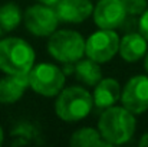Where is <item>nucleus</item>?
I'll use <instances>...</instances> for the list:
<instances>
[{
	"mask_svg": "<svg viewBox=\"0 0 148 147\" xmlns=\"http://www.w3.org/2000/svg\"><path fill=\"white\" fill-rule=\"evenodd\" d=\"M143 66H144L145 74H148V50H147V53L144 55V58H143Z\"/></svg>",
	"mask_w": 148,
	"mask_h": 147,
	"instance_id": "obj_20",
	"label": "nucleus"
},
{
	"mask_svg": "<svg viewBox=\"0 0 148 147\" xmlns=\"http://www.w3.org/2000/svg\"><path fill=\"white\" fill-rule=\"evenodd\" d=\"M148 50V41L140 32L125 33L119 38V48L118 55L122 61L128 63H135L144 58Z\"/></svg>",
	"mask_w": 148,
	"mask_h": 147,
	"instance_id": "obj_12",
	"label": "nucleus"
},
{
	"mask_svg": "<svg viewBox=\"0 0 148 147\" xmlns=\"http://www.w3.org/2000/svg\"><path fill=\"white\" fill-rule=\"evenodd\" d=\"M72 147H109V144L101 137V133L95 127H81L75 130L69 137Z\"/></svg>",
	"mask_w": 148,
	"mask_h": 147,
	"instance_id": "obj_15",
	"label": "nucleus"
},
{
	"mask_svg": "<svg viewBox=\"0 0 148 147\" xmlns=\"http://www.w3.org/2000/svg\"><path fill=\"white\" fill-rule=\"evenodd\" d=\"M29 88V72L19 75L4 74L0 78V104L12 105L20 101Z\"/></svg>",
	"mask_w": 148,
	"mask_h": 147,
	"instance_id": "obj_11",
	"label": "nucleus"
},
{
	"mask_svg": "<svg viewBox=\"0 0 148 147\" xmlns=\"http://www.w3.org/2000/svg\"><path fill=\"white\" fill-rule=\"evenodd\" d=\"M119 35L112 29H98L85 39V56L98 62L106 63L118 55Z\"/></svg>",
	"mask_w": 148,
	"mask_h": 147,
	"instance_id": "obj_7",
	"label": "nucleus"
},
{
	"mask_svg": "<svg viewBox=\"0 0 148 147\" xmlns=\"http://www.w3.org/2000/svg\"><path fill=\"white\" fill-rule=\"evenodd\" d=\"M23 22V12L14 1H7L0 6V28L3 32H13Z\"/></svg>",
	"mask_w": 148,
	"mask_h": 147,
	"instance_id": "obj_16",
	"label": "nucleus"
},
{
	"mask_svg": "<svg viewBox=\"0 0 148 147\" xmlns=\"http://www.w3.org/2000/svg\"><path fill=\"white\" fill-rule=\"evenodd\" d=\"M138 32L148 41V7L140 14V19H138Z\"/></svg>",
	"mask_w": 148,
	"mask_h": 147,
	"instance_id": "obj_18",
	"label": "nucleus"
},
{
	"mask_svg": "<svg viewBox=\"0 0 148 147\" xmlns=\"http://www.w3.org/2000/svg\"><path fill=\"white\" fill-rule=\"evenodd\" d=\"M55 98V114L65 123L82 121L94 110L92 94L84 85H65Z\"/></svg>",
	"mask_w": 148,
	"mask_h": 147,
	"instance_id": "obj_2",
	"label": "nucleus"
},
{
	"mask_svg": "<svg viewBox=\"0 0 148 147\" xmlns=\"http://www.w3.org/2000/svg\"><path fill=\"white\" fill-rule=\"evenodd\" d=\"M4 143V130H3V127H1V124H0V146Z\"/></svg>",
	"mask_w": 148,
	"mask_h": 147,
	"instance_id": "obj_22",
	"label": "nucleus"
},
{
	"mask_svg": "<svg viewBox=\"0 0 148 147\" xmlns=\"http://www.w3.org/2000/svg\"><path fill=\"white\" fill-rule=\"evenodd\" d=\"M138 146L140 147H148V131H145V133L140 137V140H138Z\"/></svg>",
	"mask_w": 148,
	"mask_h": 147,
	"instance_id": "obj_19",
	"label": "nucleus"
},
{
	"mask_svg": "<svg viewBox=\"0 0 148 147\" xmlns=\"http://www.w3.org/2000/svg\"><path fill=\"white\" fill-rule=\"evenodd\" d=\"M55 10L60 23L79 25L92 16L94 3L92 0H59Z\"/></svg>",
	"mask_w": 148,
	"mask_h": 147,
	"instance_id": "obj_10",
	"label": "nucleus"
},
{
	"mask_svg": "<svg viewBox=\"0 0 148 147\" xmlns=\"http://www.w3.org/2000/svg\"><path fill=\"white\" fill-rule=\"evenodd\" d=\"M1 35H3V30H1V28H0V38H1Z\"/></svg>",
	"mask_w": 148,
	"mask_h": 147,
	"instance_id": "obj_23",
	"label": "nucleus"
},
{
	"mask_svg": "<svg viewBox=\"0 0 148 147\" xmlns=\"http://www.w3.org/2000/svg\"><path fill=\"white\" fill-rule=\"evenodd\" d=\"M66 85V74L52 62H39L29 71V88L45 98H55Z\"/></svg>",
	"mask_w": 148,
	"mask_h": 147,
	"instance_id": "obj_5",
	"label": "nucleus"
},
{
	"mask_svg": "<svg viewBox=\"0 0 148 147\" xmlns=\"http://www.w3.org/2000/svg\"><path fill=\"white\" fill-rule=\"evenodd\" d=\"M121 105L130 110L134 115H141L148 111V74L132 75L121 90Z\"/></svg>",
	"mask_w": 148,
	"mask_h": 147,
	"instance_id": "obj_8",
	"label": "nucleus"
},
{
	"mask_svg": "<svg viewBox=\"0 0 148 147\" xmlns=\"http://www.w3.org/2000/svg\"><path fill=\"white\" fill-rule=\"evenodd\" d=\"M36 1H39V3H45V4H50V6H55L59 0H36Z\"/></svg>",
	"mask_w": 148,
	"mask_h": 147,
	"instance_id": "obj_21",
	"label": "nucleus"
},
{
	"mask_svg": "<svg viewBox=\"0 0 148 147\" xmlns=\"http://www.w3.org/2000/svg\"><path fill=\"white\" fill-rule=\"evenodd\" d=\"M26 30L36 38H48L59 26V19L55 6L45 3H35L25 9L23 22Z\"/></svg>",
	"mask_w": 148,
	"mask_h": 147,
	"instance_id": "obj_6",
	"label": "nucleus"
},
{
	"mask_svg": "<svg viewBox=\"0 0 148 147\" xmlns=\"http://www.w3.org/2000/svg\"><path fill=\"white\" fill-rule=\"evenodd\" d=\"M127 13L131 16H140L148 7V0H121Z\"/></svg>",
	"mask_w": 148,
	"mask_h": 147,
	"instance_id": "obj_17",
	"label": "nucleus"
},
{
	"mask_svg": "<svg viewBox=\"0 0 148 147\" xmlns=\"http://www.w3.org/2000/svg\"><path fill=\"white\" fill-rule=\"evenodd\" d=\"M36 63V52L23 38H0V71L9 75L27 74Z\"/></svg>",
	"mask_w": 148,
	"mask_h": 147,
	"instance_id": "obj_3",
	"label": "nucleus"
},
{
	"mask_svg": "<svg viewBox=\"0 0 148 147\" xmlns=\"http://www.w3.org/2000/svg\"><path fill=\"white\" fill-rule=\"evenodd\" d=\"M46 50L59 63H75L85 56V38L73 29H56L48 36Z\"/></svg>",
	"mask_w": 148,
	"mask_h": 147,
	"instance_id": "obj_4",
	"label": "nucleus"
},
{
	"mask_svg": "<svg viewBox=\"0 0 148 147\" xmlns=\"http://www.w3.org/2000/svg\"><path fill=\"white\" fill-rule=\"evenodd\" d=\"M73 74L85 87H94L102 78V68L98 62L89 58H82L73 63Z\"/></svg>",
	"mask_w": 148,
	"mask_h": 147,
	"instance_id": "obj_14",
	"label": "nucleus"
},
{
	"mask_svg": "<svg viewBox=\"0 0 148 147\" xmlns=\"http://www.w3.org/2000/svg\"><path fill=\"white\" fill-rule=\"evenodd\" d=\"M127 16L121 0H97V4H94L92 19L98 29L116 30L124 25Z\"/></svg>",
	"mask_w": 148,
	"mask_h": 147,
	"instance_id": "obj_9",
	"label": "nucleus"
},
{
	"mask_svg": "<svg viewBox=\"0 0 148 147\" xmlns=\"http://www.w3.org/2000/svg\"><path fill=\"white\" fill-rule=\"evenodd\" d=\"M101 137L109 146H121L134 137L137 131V115L124 105H112L102 110L97 123Z\"/></svg>",
	"mask_w": 148,
	"mask_h": 147,
	"instance_id": "obj_1",
	"label": "nucleus"
},
{
	"mask_svg": "<svg viewBox=\"0 0 148 147\" xmlns=\"http://www.w3.org/2000/svg\"><path fill=\"white\" fill-rule=\"evenodd\" d=\"M121 84L115 78H101L97 85H94V92H92V99H94V107L98 110H105L108 107L115 105L119 102L121 98Z\"/></svg>",
	"mask_w": 148,
	"mask_h": 147,
	"instance_id": "obj_13",
	"label": "nucleus"
}]
</instances>
